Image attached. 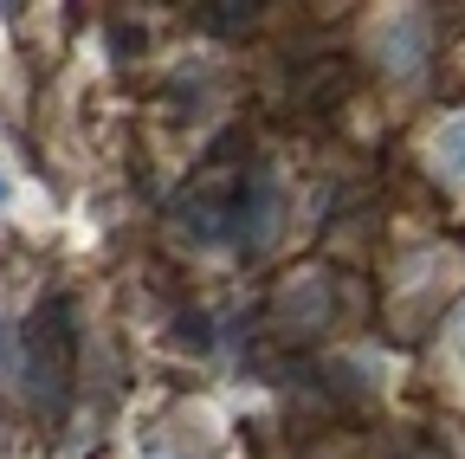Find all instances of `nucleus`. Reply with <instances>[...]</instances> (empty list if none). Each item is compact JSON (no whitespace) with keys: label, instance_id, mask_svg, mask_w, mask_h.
Segmentation results:
<instances>
[{"label":"nucleus","instance_id":"5","mask_svg":"<svg viewBox=\"0 0 465 459\" xmlns=\"http://www.w3.org/2000/svg\"><path fill=\"white\" fill-rule=\"evenodd\" d=\"M259 14H265L259 0H240V7L226 0V7H201V26H207V33H252Z\"/></svg>","mask_w":465,"mask_h":459},{"label":"nucleus","instance_id":"4","mask_svg":"<svg viewBox=\"0 0 465 459\" xmlns=\"http://www.w3.org/2000/svg\"><path fill=\"white\" fill-rule=\"evenodd\" d=\"M433 168H440L446 182H465V110L433 130Z\"/></svg>","mask_w":465,"mask_h":459},{"label":"nucleus","instance_id":"2","mask_svg":"<svg viewBox=\"0 0 465 459\" xmlns=\"http://www.w3.org/2000/svg\"><path fill=\"white\" fill-rule=\"evenodd\" d=\"M240 175H246V168L207 162L201 175L182 188V201H174V226H182L194 246H220V240H232V201H240Z\"/></svg>","mask_w":465,"mask_h":459},{"label":"nucleus","instance_id":"8","mask_svg":"<svg viewBox=\"0 0 465 459\" xmlns=\"http://www.w3.org/2000/svg\"><path fill=\"white\" fill-rule=\"evenodd\" d=\"M452 343H459V350H465V311H459V324H452Z\"/></svg>","mask_w":465,"mask_h":459},{"label":"nucleus","instance_id":"3","mask_svg":"<svg viewBox=\"0 0 465 459\" xmlns=\"http://www.w3.org/2000/svg\"><path fill=\"white\" fill-rule=\"evenodd\" d=\"M323 324H336V284H330V272H298L272 304V336L278 343H311Z\"/></svg>","mask_w":465,"mask_h":459},{"label":"nucleus","instance_id":"1","mask_svg":"<svg viewBox=\"0 0 465 459\" xmlns=\"http://www.w3.org/2000/svg\"><path fill=\"white\" fill-rule=\"evenodd\" d=\"M72 375H78V330H72V304L52 292L20 324V388L45 421H58L72 401Z\"/></svg>","mask_w":465,"mask_h":459},{"label":"nucleus","instance_id":"6","mask_svg":"<svg viewBox=\"0 0 465 459\" xmlns=\"http://www.w3.org/2000/svg\"><path fill=\"white\" fill-rule=\"evenodd\" d=\"M174 350H188V356H207V350H213L207 311H182V317H174Z\"/></svg>","mask_w":465,"mask_h":459},{"label":"nucleus","instance_id":"7","mask_svg":"<svg viewBox=\"0 0 465 459\" xmlns=\"http://www.w3.org/2000/svg\"><path fill=\"white\" fill-rule=\"evenodd\" d=\"M14 201V182H7V168H0V207H7Z\"/></svg>","mask_w":465,"mask_h":459}]
</instances>
